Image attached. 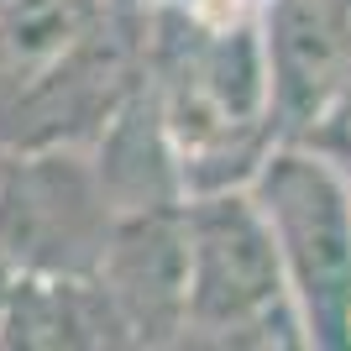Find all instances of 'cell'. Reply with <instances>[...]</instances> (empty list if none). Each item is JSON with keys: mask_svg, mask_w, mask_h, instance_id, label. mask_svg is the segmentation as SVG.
I'll return each instance as SVG.
<instances>
[{"mask_svg": "<svg viewBox=\"0 0 351 351\" xmlns=\"http://www.w3.org/2000/svg\"><path fill=\"white\" fill-rule=\"evenodd\" d=\"M142 95L173 152L184 199L247 189L278 147L263 0H142Z\"/></svg>", "mask_w": 351, "mask_h": 351, "instance_id": "6da1fadb", "label": "cell"}, {"mask_svg": "<svg viewBox=\"0 0 351 351\" xmlns=\"http://www.w3.org/2000/svg\"><path fill=\"white\" fill-rule=\"evenodd\" d=\"M247 189L273 231L304 351H351V178L336 162L278 142Z\"/></svg>", "mask_w": 351, "mask_h": 351, "instance_id": "7a4b0ae2", "label": "cell"}, {"mask_svg": "<svg viewBox=\"0 0 351 351\" xmlns=\"http://www.w3.org/2000/svg\"><path fill=\"white\" fill-rule=\"evenodd\" d=\"M116 210L89 152H5L0 158V267L11 278L89 283Z\"/></svg>", "mask_w": 351, "mask_h": 351, "instance_id": "3957f363", "label": "cell"}, {"mask_svg": "<svg viewBox=\"0 0 351 351\" xmlns=\"http://www.w3.org/2000/svg\"><path fill=\"white\" fill-rule=\"evenodd\" d=\"M184 330L252 336L289 309L278 247L252 189L184 199Z\"/></svg>", "mask_w": 351, "mask_h": 351, "instance_id": "277c9868", "label": "cell"}, {"mask_svg": "<svg viewBox=\"0 0 351 351\" xmlns=\"http://www.w3.org/2000/svg\"><path fill=\"white\" fill-rule=\"evenodd\" d=\"M89 283L110 304L132 351H152L162 341H173L184 330V289H189L184 205L116 215Z\"/></svg>", "mask_w": 351, "mask_h": 351, "instance_id": "5b68a950", "label": "cell"}, {"mask_svg": "<svg viewBox=\"0 0 351 351\" xmlns=\"http://www.w3.org/2000/svg\"><path fill=\"white\" fill-rule=\"evenodd\" d=\"M278 142H293L351 63V0H263Z\"/></svg>", "mask_w": 351, "mask_h": 351, "instance_id": "8992f818", "label": "cell"}, {"mask_svg": "<svg viewBox=\"0 0 351 351\" xmlns=\"http://www.w3.org/2000/svg\"><path fill=\"white\" fill-rule=\"evenodd\" d=\"M0 351H132L95 283L16 278L0 299Z\"/></svg>", "mask_w": 351, "mask_h": 351, "instance_id": "52a82bcc", "label": "cell"}, {"mask_svg": "<svg viewBox=\"0 0 351 351\" xmlns=\"http://www.w3.org/2000/svg\"><path fill=\"white\" fill-rule=\"evenodd\" d=\"M116 11V0H0V121Z\"/></svg>", "mask_w": 351, "mask_h": 351, "instance_id": "ba28073f", "label": "cell"}, {"mask_svg": "<svg viewBox=\"0 0 351 351\" xmlns=\"http://www.w3.org/2000/svg\"><path fill=\"white\" fill-rule=\"evenodd\" d=\"M293 147H304L315 158L336 162L341 173L351 178V63H346V73H341V84L330 89V100L315 110V121L293 136Z\"/></svg>", "mask_w": 351, "mask_h": 351, "instance_id": "9c48e42d", "label": "cell"}, {"mask_svg": "<svg viewBox=\"0 0 351 351\" xmlns=\"http://www.w3.org/2000/svg\"><path fill=\"white\" fill-rule=\"evenodd\" d=\"M273 351H304V341H299V325H293V315H289V309H283V320H278Z\"/></svg>", "mask_w": 351, "mask_h": 351, "instance_id": "30bf717a", "label": "cell"}, {"mask_svg": "<svg viewBox=\"0 0 351 351\" xmlns=\"http://www.w3.org/2000/svg\"><path fill=\"white\" fill-rule=\"evenodd\" d=\"M11 283H16V278L5 273V267H0V299H5V289H11Z\"/></svg>", "mask_w": 351, "mask_h": 351, "instance_id": "8fae6325", "label": "cell"}]
</instances>
